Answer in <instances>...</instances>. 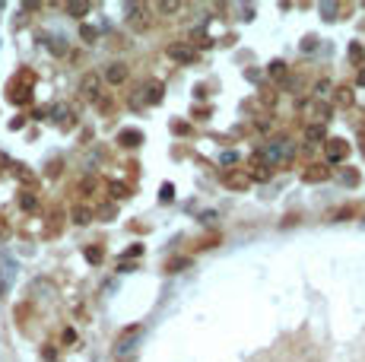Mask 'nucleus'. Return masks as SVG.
Here are the masks:
<instances>
[{
  "label": "nucleus",
  "mask_w": 365,
  "mask_h": 362,
  "mask_svg": "<svg viewBox=\"0 0 365 362\" xmlns=\"http://www.w3.org/2000/svg\"><path fill=\"white\" fill-rule=\"evenodd\" d=\"M346 152H350V143L346 140H324V159L327 162H343L346 159Z\"/></svg>",
  "instance_id": "1"
},
{
  "label": "nucleus",
  "mask_w": 365,
  "mask_h": 362,
  "mask_svg": "<svg viewBox=\"0 0 365 362\" xmlns=\"http://www.w3.org/2000/svg\"><path fill=\"white\" fill-rule=\"evenodd\" d=\"M166 54H169V61H178V64H194V48H188V45H169L166 48Z\"/></svg>",
  "instance_id": "2"
},
{
  "label": "nucleus",
  "mask_w": 365,
  "mask_h": 362,
  "mask_svg": "<svg viewBox=\"0 0 365 362\" xmlns=\"http://www.w3.org/2000/svg\"><path fill=\"white\" fill-rule=\"evenodd\" d=\"M127 73H131V70H127V64H124V61H115V64L105 67V80L112 83V86H121V83L127 80Z\"/></svg>",
  "instance_id": "3"
},
{
  "label": "nucleus",
  "mask_w": 365,
  "mask_h": 362,
  "mask_svg": "<svg viewBox=\"0 0 365 362\" xmlns=\"http://www.w3.org/2000/svg\"><path fill=\"white\" fill-rule=\"evenodd\" d=\"M80 95H83V99H99V76L96 73H86L83 76V80H80Z\"/></svg>",
  "instance_id": "4"
},
{
  "label": "nucleus",
  "mask_w": 365,
  "mask_h": 362,
  "mask_svg": "<svg viewBox=\"0 0 365 362\" xmlns=\"http://www.w3.org/2000/svg\"><path fill=\"white\" fill-rule=\"evenodd\" d=\"M118 143H124V146H140V143H143V133H140V130H121V133H118Z\"/></svg>",
  "instance_id": "5"
},
{
  "label": "nucleus",
  "mask_w": 365,
  "mask_h": 362,
  "mask_svg": "<svg viewBox=\"0 0 365 362\" xmlns=\"http://www.w3.org/2000/svg\"><path fill=\"white\" fill-rule=\"evenodd\" d=\"M73 222H77V226H86V222H93V210H89V206H73Z\"/></svg>",
  "instance_id": "6"
},
{
  "label": "nucleus",
  "mask_w": 365,
  "mask_h": 362,
  "mask_svg": "<svg viewBox=\"0 0 365 362\" xmlns=\"http://www.w3.org/2000/svg\"><path fill=\"white\" fill-rule=\"evenodd\" d=\"M331 171H327L324 165H308V171H305V181H324Z\"/></svg>",
  "instance_id": "7"
},
{
  "label": "nucleus",
  "mask_w": 365,
  "mask_h": 362,
  "mask_svg": "<svg viewBox=\"0 0 365 362\" xmlns=\"http://www.w3.org/2000/svg\"><path fill=\"white\" fill-rule=\"evenodd\" d=\"M305 137H308V143H324L327 137H324V124H312L305 130Z\"/></svg>",
  "instance_id": "8"
},
{
  "label": "nucleus",
  "mask_w": 365,
  "mask_h": 362,
  "mask_svg": "<svg viewBox=\"0 0 365 362\" xmlns=\"http://www.w3.org/2000/svg\"><path fill=\"white\" fill-rule=\"evenodd\" d=\"M108 191H112V197H115V200L131 197V187H127V184H118V181H112V184H108Z\"/></svg>",
  "instance_id": "9"
},
{
  "label": "nucleus",
  "mask_w": 365,
  "mask_h": 362,
  "mask_svg": "<svg viewBox=\"0 0 365 362\" xmlns=\"http://www.w3.org/2000/svg\"><path fill=\"white\" fill-rule=\"evenodd\" d=\"M350 61H353L356 67H362V61H365V48H362V45H350Z\"/></svg>",
  "instance_id": "10"
},
{
  "label": "nucleus",
  "mask_w": 365,
  "mask_h": 362,
  "mask_svg": "<svg viewBox=\"0 0 365 362\" xmlns=\"http://www.w3.org/2000/svg\"><path fill=\"white\" fill-rule=\"evenodd\" d=\"M146 92H150V95H146V102H159L162 99V83H150V89H146Z\"/></svg>",
  "instance_id": "11"
},
{
  "label": "nucleus",
  "mask_w": 365,
  "mask_h": 362,
  "mask_svg": "<svg viewBox=\"0 0 365 362\" xmlns=\"http://www.w3.org/2000/svg\"><path fill=\"white\" fill-rule=\"evenodd\" d=\"M337 102H340V105H350V102H353V89H350V86H340V89H337Z\"/></svg>",
  "instance_id": "12"
},
{
  "label": "nucleus",
  "mask_w": 365,
  "mask_h": 362,
  "mask_svg": "<svg viewBox=\"0 0 365 362\" xmlns=\"http://www.w3.org/2000/svg\"><path fill=\"white\" fill-rule=\"evenodd\" d=\"M86 261L99 264V261H102V248H99V245H89V248H86Z\"/></svg>",
  "instance_id": "13"
},
{
  "label": "nucleus",
  "mask_w": 365,
  "mask_h": 362,
  "mask_svg": "<svg viewBox=\"0 0 365 362\" xmlns=\"http://www.w3.org/2000/svg\"><path fill=\"white\" fill-rule=\"evenodd\" d=\"M185 267H188V257H178V261H169L166 264V270L169 273H178V270H185Z\"/></svg>",
  "instance_id": "14"
},
{
  "label": "nucleus",
  "mask_w": 365,
  "mask_h": 362,
  "mask_svg": "<svg viewBox=\"0 0 365 362\" xmlns=\"http://www.w3.org/2000/svg\"><path fill=\"white\" fill-rule=\"evenodd\" d=\"M67 13L70 16H86L89 13V4H67Z\"/></svg>",
  "instance_id": "15"
},
{
  "label": "nucleus",
  "mask_w": 365,
  "mask_h": 362,
  "mask_svg": "<svg viewBox=\"0 0 365 362\" xmlns=\"http://www.w3.org/2000/svg\"><path fill=\"white\" fill-rule=\"evenodd\" d=\"M20 206H23V210H35V206H39V197L26 191V194H23V200H20Z\"/></svg>",
  "instance_id": "16"
},
{
  "label": "nucleus",
  "mask_w": 365,
  "mask_h": 362,
  "mask_svg": "<svg viewBox=\"0 0 365 362\" xmlns=\"http://www.w3.org/2000/svg\"><path fill=\"white\" fill-rule=\"evenodd\" d=\"M343 184L356 187V184H359V171H353V168H350V171H343Z\"/></svg>",
  "instance_id": "17"
},
{
  "label": "nucleus",
  "mask_w": 365,
  "mask_h": 362,
  "mask_svg": "<svg viewBox=\"0 0 365 362\" xmlns=\"http://www.w3.org/2000/svg\"><path fill=\"white\" fill-rule=\"evenodd\" d=\"M283 73H286V64L283 61H273L270 64V76H283Z\"/></svg>",
  "instance_id": "18"
},
{
  "label": "nucleus",
  "mask_w": 365,
  "mask_h": 362,
  "mask_svg": "<svg viewBox=\"0 0 365 362\" xmlns=\"http://www.w3.org/2000/svg\"><path fill=\"white\" fill-rule=\"evenodd\" d=\"M159 13H178V4H159Z\"/></svg>",
  "instance_id": "19"
},
{
  "label": "nucleus",
  "mask_w": 365,
  "mask_h": 362,
  "mask_svg": "<svg viewBox=\"0 0 365 362\" xmlns=\"http://www.w3.org/2000/svg\"><path fill=\"white\" fill-rule=\"evenodd\" d=\"M162 200H172L175 197V191H172V184H166V187H162V194H159Z\"/></svg>",
  "instance_id": "20"
},
{
  "label": "nucleus",
  "mask_w": 365,
  "mask_h": 362,
  "mask_svg": "<svg viewBox=\"0 0 365 362\" xmlns=\"http://www.w3.org/2000/svg\"><path fill=\"white\" fill-rule=\"evenodd\" d=\"M83 38H86V42H93V38H96V29H89V26H83V32H80Z\"/></svg>",
  "instance_id": "21"
},
{
  "label": "nucleus",
  "mask_w": 365,
  "mask_h": 362,
  "mask_svg": "<svg viewBox=\"0 0 365 362\" xmlns=\"http://www.w3.org/2000/svg\"><path fill=\"white\" fill-rule=\"evenodd\" d=\"M7 235H10V226L4 222V216H0V238H7Z\"/></svg>",
  "instance_id": "22"
},
{
  "label": "nucleus",
  "mask_w": 365,
  "mask_h": 362,
  "mask_svg": "<svg viewBox=\"0 0 365 362\" xmlns=\"http://www.w3.org/2000/svg\"><path fill=\"white\" fill-rule=\"evenodd\" d=\"M359 86H365V67H359Z\"/></svg>",
  "instance_id": "23"
},
{
  "label": "nucleus",
  "mask_w": 365,
  "mask_h": 362,
  "mask_svg": "<svg viewBox=\"0 0 365 362\" xmlns=\"http://www.w3.org/2000/svg\"><path fill=\"white\" fill-rule=\"evenodd\" d=\"M362 152H365V137H362Z\"/></svg>",
  "instance_id": "24"
}]
</instances>
